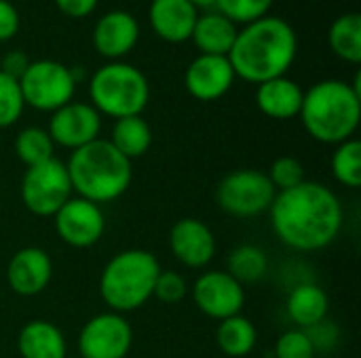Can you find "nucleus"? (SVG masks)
Here are the masks:
<instances>
[{
  "label": "nucleus",
  "mask_w": 361,
  "mask_h": 358,
  "mask_svg": "<svg viewBox=\"0 0 361 358\" xmlns=\"http://www.w3.org/2000/svg\"><path fill=\"white\" fill-rule=\"evenodd\" d=\"M277 238L294 251H322L330 247L345 224V209L334 190L322 181H302L277 192L271 209Z\"/></svg>",
  "instance_id": "nucleus-1"
},
{
  "label": "nucleus",
  "mask_w": 361,
  "mask_h": 358,
  "mask_svg": "<svg viewBox=\"0 0 361 358\" xmlns=\"http://www.w3.org/2000/svg\"><path fill=\"white\" fill-rule=\"evenodd\" d=\"M298 53V36L294 27L275 15H267L239 27L228 61L237 78L252 84L286 76Z\"/></svg>",
  "instance_id": "nucleus-2"
},
{
  "label": "nucleus",
  "mask_w": 361,
  "mask_h": 358,
  "mask_svg": "<svg viewBox=\"0 0 361 358\" xmlns=\"http://www.w3.org/2000/svg\"><path fill=\"white\" fill-rule=\"evenodd\" d=\"M298 118L319 143L338 146L355 137L361 122L360 74L353 84L336 78L313 84L305 91Z\"/></svg>",
  "instance_id": "nucleus-3"
},
{
  "label": "nucleus",
  "mask_w": 361,
  "mask_h": 358,
  "mask_svg": "<svg viewBox=\"0 0 361 358\" xmlns=\"http://www.w3.org/2000/svg\"><path fill=\"white\" fill-rule=\"evenodd\" d=\"M66 169L74 196L87 198L99 207L121 198L133 179L131 160L102 137L74 150Z\"/></svg>",
  "instance_id": "nucleus-4"
},
{
  "label": "nucleus",
  "mask_w": 361,
  "mask_h": 358,
  "mask_svg": "<svg viewBox=\"0 0 361 358\" xmlns=\"http://www.w3.org/2000/svg\"><path fill=\"white\" fill-rule=\"evenodd\" d=\"M159 272V260L150 251H118L108 260L99 274V295L112 312H133L152 298Z\"/></svg>",
  "instance_id": "nucleus-5"
},
{
  "label": "nucleus",
  "mask_w": 361,
  "mask_h": 358,
  "mask_svg": "<svg viewBox=\"0 0 361 358\" xmlns=\"http://www.w3.org/2000/svg\"><path fill=\"white\" fill-rule=\"evenodd\" d=\"M91 106L114 120L140 116L150 101V84L144 72L127 61H108L89 80Z\"/></svg>",
  "instance_id": "nucleus-6"
},
{
  "label": "nucleus",
  "mask_w": 361,
  "mask_h": 358,
  "mask_svg": "<svg viewBox=\"0 0 361 358\" xmlns=\"http://www.w3.org/2000/svg\"><path fill=\"white\" fill-rule=\"evenodd\" d=\"M277 190L267 173L258 169H235L224 175L216 188L218 207L233 217H258L269 213Z\"/></svg>",
  "instance_id": "nucleus-7"
},
{
  "label": "nucleus",
  "mask_w": 361,
  "mask_h": 358,
  "mask_svg": "<svg viewBox=\"0 0 361 358\" xmlns=\"http://www.w3.org/2000/svg\"><path fill=\"white\" fill-rule=\"evenodd\" d=\"M19 194L32 215L53 217L74 196L66 162L51 158L42 165L27 167L21 177Z\"/></svg>",
  "instance_id": "nucleus-8"
},
{
  "label": "nucleus",
  "mask_w": 361,
  "mask_h": 358,
  "mask_svg": "<svg viewBox=\"0 0 361 358\" xmlns=\"http://www.w3.org/2000/svg\"><path fill=\"white\" fill-rule=\"evenodd\" d=\"M19 87L25 106L40 112H55L72 101L76 80L72 68L55 59H38L30 61L27 70L19 78Z\"/></svg>",
  "instance_id": "nucleus-9"
},
{
  "label": "nucleus",
  "mask_w": 361,
  "mask_h": 358,
  "mask_svg": "<svg viewBox=\"0 0 361 358\" xmlns=\"http://www.w3.org/2000/svg\"><path fill=\"white\" fill-rule=\"evenodd\" d=\"M133 346V329L125 314L102 312L91 317L78 333L80 358H127Z\"/></svg>",
  "instance_id": "nucleus-10"
},
{
  "label": "nucleus",
  "mask_w": 361,
  "mask_h": 358,
  "mask_svg": "<svg viewBox=\"0 0 361 358\" xmlns=\"http://www.w3.org/2000/svg\"><path fill=\"white\" fill-rule=\"evenodd\" d=\"M55 232L57 236L74 249H89L97 245L106 232V215L99 205L72 196L55 215Z\"/></svg>",
  "instance_id": "nucleus-11"
},
{
  "label": "nucleus",
  "mask_w": 361,
  "mask_h": 358,
  "mask_svg": "<svg viewBox=\"0 0 361 358\" xmlns=\"http://www.w3.org/2000/svg\"><path fill=\"white\" fill-rule=\"evenodd\" d=\"M195 306L214 321L241 314L245 306V289L226 270L203 272L192 285Z\"/></svg>",
  "instance_id": "nucleus-12"
},
{
  "label": "nucleus",
  "mask_w": 361,
  "mask_h": 358,
  "mask_svg": "<svg viewBox=\"0 0 361 358\" xmlns=\"http://www.w3.org/2000/svg\"><path fill=\"white\" fill-rule=\"evenodd\" d=\"M47 133L53 143L66 150H78L95 139L102 133V114L85 101H70L59 110L51 112Z\"/></svg>",
  "instance_id": "nucleus-13"
},
{
  "label": "nucleus",
  "mask_w": 361,
  "mask_h": 358,
  "mask_svg": "<svg viewBox=\"0 0 361 358\" xmlns=\"http://www.w3.org/2000/svg\"><path fill=\"white\" fill-rule=\"evenodd\" d=\"M235 80V70L228 57L222 55H199L184 72V87L188 95L199 101H216L224 97L233 89Z\"/></svg>",
  "instance_id": "nucleus-14"
},
{
  "label": "nucleus",
  "mask_w": 361,
  "mask_h": 358,
  "mask_svg": "<svg viewBox=\"0 0 361 358\" xmlns=\"http://www.w3.org/2000/svg\"><path fill=\"white\" fill-rule=\"evenodd\" d=\"M216 247L212 228L197 217H182L169 230V249L186 268H205L214 260Z\"/></svg>",
  "instance_id": "nucleus-15"
},
{
  "label": "nucleus",
  "mask_w": 361,
  "mask_h": 358,
  "mask_svg": "<svg viewBox=\"0 0 361 358\" xmlns=\"http://www.w3.org/2000/svg\"><path fill=\"white\" fill-rule=\"evenodd\" d=\"M53 279V260L40 247H23L6 264V283L21 298L40 295Z\"/></svg>",
  "instance_id": "nucleus-16"
},
{
  "label": "nucleus",
  "mask_w": 361,
  "mask_h": 358,
  "mask_svg": "<svg viewBox=\"0 0 361 358\" xmlns=\"http://www.w3.org/2000/svg\"><path fill=\"white\" fill-rule=\"evenodd\" d=\"M91 40L102 57L118 61L135 49L140 40V23L131 13L112 8L95 21Z\"/></svg>",
  "instance_id": "nucleus-17"
},
{
  "label": "nucleus",
  "mask_w": 361,
  "mask_h": 358,
  "mask_svg": "<svg viewBox=\"0 0 361 358\" xmlns=\"http://www.w3.org/2000/svg\"><path fill=\"white\" fill-rule=\"evenodd\" d=\"M199 11L188 0H150L148 21L165 42H186L192 36Z\"/></svg>",
  "instance_id": "nucleus-18"
},
{
  "label": "nucleus",
  "mask_w": 361,
  "mask_h": 358,
  "mask_svg": "<svg viewBox=\"0 0 361 358\" xmlns=\"http://www.w3.org/2000/svg\"><path fill=\"white\" fill-rule=\"evenodd\" d=\"M305 91L298 82L288 76H279L258 84L256 106L273 120H292L300 114Z\"/></svg>",
  "instance_id": "nucleus-19"
},
{
  "label": "nucleus",
  "mask_w": 361,
  "mask_h": 358,
  "mask_svg": "<svg viewBox=\"0 0 361 358\" xmlns=\"http://www.w3.org/2000/svg\"><path fill=\"white\" fill-rule=\"evenodd\" d=\"M17 352L21 358H66L68 342L51 321H30L17 335Z\"/></svg>",
  "instance_id": "nucleus-20"
},
{
  "label": "nucleus",
  "mask_w": 361,
  "mask_h": 358,
  "mask_svg": "<svg viewBox=\"0 0 361 358\" xmlns=\"http://www.w3.org/2000/svg\"><path fill=\"white\" fill-rule=\"evenodd\" d=\"M288 317L298 329H311L328 319L330 312V298L328 293L315 283H300L296 285L286 302Z\"/></svg>",
  "instance_id": "nucleus-21"
},
{
  "label": "nucleus",
  "mask_w": 361,
  "mask_h": 358,
  "mask_svg": "<svg viewBox=\"0 0 361 358\" xmlns=\"http://www.w3.org/2000/svg\"><path fill=\"white\" fill-rule=\"evenodd\" d=\"M239 27L220 15L218 11H207L197 17L190 40L201 51V55H222L228 57Z\"/></svg>",
  "instance_id": "nucleus-22"
},
{
  "label": "nucleus",
  "mask_w": 361,
  "mask_h": 358,
  "mask_svg": "<svg viewBox=\"0 0 361 358\" xmlns=\"http://www.w3.org/2000/svg\"><path fill=\"white\" fill-rule=\"evenodd\" d=\"M127 160L142 158L152 146V129L144 116H127L114 120L110 139H108Z\"/></svg>",
  "instance_id": "nucleus-23"
},
{
  "label": "nucleus",
  "mask_w": 361,
  "mask_h": 358,
  "mask_svg": "<svg viewBox=\"0 0 361 358\" xmlns=\"http://www.w3.org/2000/svg\"><path fill=\"white\" fill-rule=\"evenodd\" d=\"M256 342H258L256 325L243 314L220 321V325L216 329L218 348L231 358L247 357L256 348Z\"/></svg>",
  "instance_id": "nucleus-24"
},
{
  "label": "nucleus",
  "mask_w": 361,
  "mask_h": 358,
  "mask_svg": "<svg viewBox=\"0 0 361 358\" xmlns=\"http://www.w3.org/2000/svg\"><path fill=\"white\" fill-rule=\"evenodd\" d=\"M330 49L343 61L353 65L361 63V15L360 13H345L330 25L328 32Z\"/></svg>",
  "instance_id": "nucleus-25"
},
{
  "label": "nucleus",
  "mask_w": 361,
  "mask_h": 358,
  "mask_svg": "<svg viewBox=\"0 0 361 358\" xmlns=\"http://www.w3.org/2000/svg\"><path fill=\"white\" fill-rule=\"evenodd\" d=\"M226 266H228L226 272L233 279H237L241 285H247V283H258L260 279H264L269 270V257L264 249L256 245H239L231 251Z\"/></svg>",
  "instance_id": "nucleus-26"
},
{
  "label": "nucleus",
  "mask_w": 361,
  "mask_h": 358,
  "mask_svg": "<svg viewBox=\"0 0 361 358\" xmlns=\"http://www.w3.org/2000/svg\"><path fill=\"white\" fill-rule=\"evenodd\" d=\"M15 156L25 165V169L36 167L55 158V143L47 129L25 127L15 137Z\"/></svg>",
  "instance_id": "nucleus-27"
},
{
  "label": "nucleus",
  "mask_w": 361,
  "mask_h": 358,
  "mask_svg": "<svg viewBox=\"0 0 361 358\" xmlns=\"http://www.w3.org/2000/svg\"><path fill=\"white\" fill-rule=\"evenodd\" d=\"M332 175L334 179L351 190H357L361 186V143L357 137H351L336 146L332 160Z\"/></svg>",
  "instance_id": "nucleus-28"
},
{
  "label": "nucleus",
  "mask_w": 361,
  "mask_h": 358,
  "mask_svg": "<svg viewBox=\"0 0 361 358\" xmlns=\"http://www.w3.org/2000/svg\"><path fill=\"white\" fill-rule=\"evenodd\" d=\"M275 0H218L216 8L220 15L231 19L235 25H247L252 21H258L269 15Z\"/></svg>",
  "instance_id": "nucleus-29"
},
{
  "label": "nucleus",
  "mask_w": 361,
  "mask_h": 358,
  "mask_svg": "<svg viewBox=\"0 0 361 358\" xmlns=\"http://www.w3.org/2000/svg\"><path fill=\"white\" fill-rule=\"evenodd\" d=\"M23 95L19 80L0 72V129L13 127L23 114Z\"/></svg>",
  "instance_id": "nucleus-30"
},
{
  "label": "nucleus",
  "mask_w": 361,
  "mask_h": 358,
  "mask_svg": "<svg viewBox=\"0 0 361 358\" xmlns=\"http://www.w3.org/2000/svg\"><path fill=\"white\" fill-rule=\"evenodd\" d=\"M267 177L271 179V184L277 192H283V190L296 188L298 184L305 181V167L294 156H279L277 160H273Z\"/></svg>",
  "instance_id": "nucleus-31"
},
{
  "label": "nucleus",
  "mask_w": 361,
  "mask_h": 358,
  "mask_svg": "<svg viewBox=\"0 0 361 358\" xmlns=\"http://www.w3.org/2000/svg\"><path fill=\"white\" fill-rule=\"evenodd\" d=\"M317 350L305 329H288L277 338L275 358H315Z\"/></svg>",
  "instance_id": "nucleus-32"
},
{
  "label": "nucleus",
  "mask_w": 361,
  "mask_h": 358,
  "mask_svg": "<svg viewBox=\"0 0 361 358\" xmlns=\"http://www.w3.org/2000/svg\"><path fill=\"white\" fill-rule=\"evenodd\" d=\"M186 293H188V285L180 272H173V270H161L159 272L152 298H157L163 304L173 306V304H180L186 298Z\"/></svg>",
  "instance_id": "nucleus-33"
},
{
  "label": "nucleus",
  "mask_w": 361,
  "mask_h": 358,
  "mask_svg": "<svg viewBox=\"0 0 361 358\" xmlns=\"http://www.w3.org/2000/svg\"><path fill=\"white\" fill-rule=\"evenodd\" d=\"M19 25H21V17L15 4L8 0H0V42L11 40L19 32Z\"/></svg>",
  "instance_id": "nucleus-34"
},
{
  "label": "nucleus",
  "mask_w": 361,
  "mask_h": 358,
  "mask_svg": "<svg viewBox=\"0 0 361 358\" xmlns=\"http://www.w3.org/2000/svg\"><path fill=\"white\" fill-rule=\"evenodd\" d=\"M27 65H30V59H27V55L23 53V51H8V53H4V57H2V61H0V72H4V74H8V76H13V78H21L23 76V72L27 70Z\"/></svg>",
  "instance_id": "nucleus-35"
},
{
  "label": "nucleus",
  "mask_w": 361,
  "mask_h": 358,
  "mask_svg": "<svg viewBox=\"0 0 361 358\" xmlns=\"http://www.w3.org/2000/svg\"><path fill=\"white\" fill-rule=\"evenodd\" d=\"M97 2L99 0H55L57 8L66 17H72V19H85V17H89L95 11Z\"/></svg>",
  "instance_id": "nucleus-36"
},
{
  "label": "nucleus",
  "mask_w": 361,
  "mask_h": 358,
  "mask_svg": "<svg viewBox=\"0 0 361 358\" xmlns=\"http://www.w3.org/2000/svg\"><path fill=\"white\" fill-rule=\"evenodd\" d=\"M188 2H190L197 11H199V8H203V11H214L218 0H188Z\"/></svg>",
  "instance_id": "nucleus-37"
},
{
  "label": "nucleus",
  "mask_w": 361,
  "mask_h": 358,
  "mask_svg": "<svg viewBox=\"0 0 361 358\" xmlns=\"http://www.w3.org/2000/svg\"><path fill=\"white\" fill-rule=\"evenodd\" d=\"M66 358H80V357H66Z\"/></svg>",
  "instance_id": "nucleus-38"
}]
</instances>
